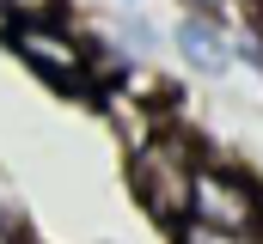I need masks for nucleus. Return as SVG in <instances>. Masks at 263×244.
Listing matches in <instances>:
<instances>
[{"label": "nucleus", "instance_id": "nucleus-1", "mask_svg": "<svg viewBox=\"0 0 263 244\" xmlns=\"http://www.w3.org/2000/svg\"><path fill=\"white\" fill-rule=\"evenodd\" d=\"M196 153L184 134H153L141 153H135V195L153 220L165 226H184L190 220V195H196Z\"/></svg>", "mask_w": 263, "mask_h": 244}, {"label": "nucleus", "instance_id": "nucleus-2", "mask_svg": "<svg viewBox=\"0 0 263 244\" xmlns=\"http://www.w3.org/2000/svg\"><path fill=\"white\" fill-rule=\"evenodd\" d=\"M190 220L214 232H263V189L227 165H202L196 195H190Z\"/></svg>", "mask_w": 263, "mask_h": 244}, {"label": "nucleus", "instance_id": "nucleus-7", "mask_svg": "<svg viewBox=\"0 0 263 244\" xmlns=\"http://www.w3.org/2000/svg\"><path fill=\"white\" fill-rule=\"evenodd\" d=\"M0 244H12V232H6V220H0Z\"/></svg>", "mask_w": 263, "mask_h": 244}, {"label": "nucleus", "instance_id": "nucleus-4", "mask_svg": "<svg viewBox=\"0 0 263 244\" xmlns=\"http://www.w3.org/2000/svg\"><path fill=\"white\" fill-rule=\"evenodd\" d=\"M178 49H184V61L196 67V73H227V37H220V25L208 18V12H190L184 25H178Z\"/></svg>", "mask_w": 263, "mask_h": 244}, {"label": "nucleus", "instance_id": "nucleus-6", "mask_svg": "<svg viewBox=\"0 0 263 244\" xmlns=\"http://www.w3.org/2000/svg\"><path fill=\"white\" fill-rule=\"evenodd\" d=\"M0 12H6L12 25H49L55 0H0Z\"/></svg>", "mask_w": 263, "mask_h": 244}, {"label": "nucleus", "instance_id": "nucleus-8", "mask_svg": "<svg viewBox=\"0 0 263 244\" xmlns=\"http://www.w3.org/2000/svg\"><path fill=\"white\" fill-rule=\"evenodd\" d=\"M202 6H214V0H202Z\"/></svg>", "mask_w": 263, "mask_h": 244}, {"label": "nucleus", "instance_id": "nucleus-3", "mask_svg": "<svg viewBox=\"0 0 263 244\" xmlns=\"http://www.w3.org/2000/svg\"><path fill=\"white\" fill-rule=\"evenodd\" d=\"M6 43H12V55L25 61V67H37L43 79L86 86V49H80V37H67L62 25H12Z\"/></svg>", "mask_w": 263, "mask_h": 244}, {"label": "nucleus", "instance_id": "nucleus-5", "mask_svg": "<svg viewBox=\"0 0 263 244\" xmlns=\"http://www.w3.org/2000/svg\"><path fill=\"white\" fill-rule=\"evenodd\" d=\"M178 244H263V232H214V226L184 220V226H178Z\"/></svg>", "mask_w": 263, "mask_h": 244}]
</instances>
